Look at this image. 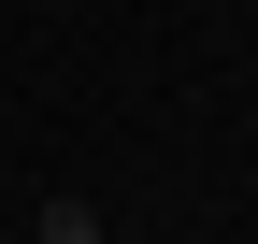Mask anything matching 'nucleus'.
Wrapping results in <instances>:
<instances>
[{"mask_svg": "<svg viewBox=\"0 0 258 244\" xmlns=\"http://www.w3.org/2000/svg\"><path fill=\"white\" fill-rule=\"evenodd\" d=\"M101 244H144V230H101Z\"/></svg>", "mask_w": 258, "mask_h": 244, "instance_id": "f03ea898", "label": "nucleus"}, {"mask_svg": "<svg viewBox=\"0 0 258 244\" xmlns=\"http://www.w3.org/2000/svg\"><path fill=\"white\" fill-rule=\"evenodd\" d=\"M29 244H101V216H86V201H43V216H29Z\"/></svg>", "mask_w": 258, "mask_h": 244, "instance_id": "f257e3e1", "label": "nucleus"}]
</instances>
